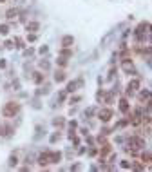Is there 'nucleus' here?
Wrapping results in <instances>:
<instances>
[{
	"label": "nucleus",
	"mask_w": 152,
	"mask_h": 172,
	"mask_svg": "<svg viewBox=\"0 0 152 172\" xmlns=\"http://www.w3.org/2000/svg\"><path fill=\"white\" fill-rule=\"evenodd\" d=\"M49 154H51V152L42 154V156H40V159H38V163H40V165H47V163H49Z\"/></svg>",
	"instance_id": "9"
},
{
	"label": "nucleus",
	"mask_w": 152,
	"mask_h": 172,
	"mask_svg": "<svg viewBox=\"0 0 152 172\" xmlns=\"http://www.w3.org/2000/svg\"><path fill=\"white\" fill-rule=\"evenodd\" d=\"M129 145L134 147V149H139V147H145V141L141 138H130L129 139Z\"/></svg>",
	"instance_id": "3"
},
{
	"label": "nucleus",
	"mask_w": 152,
	"mask_h": 172,
	"mask_svg": "<svg viewBox=\"0 0 152 172\" xmlns=\"http://www.w3.org/2000/svg\"><path fill=\"white\" fill-rule=\"evenodd\" d=\"M11 132H13V127L11 125H2L0 127V134L2 136H11Z\"/></svg>",
	"instance_id": "6"
},
{
	"label": "nucleus",
	"mask_w": 152,
	"mask_h": 172,
	"mask_svg": "<svg viewBox=\"0 0 152 172\" xmlns=\"http://www.w3.org/2000/svg\"><path fill=\"white\" fill-rule=\"evenodd\" d=\"M98 118H100L102 122H111V118H112V109H102L100 112H98Z\"/></svg>",
	"instance_id": "2"
},
{
	"label": "nucleus",
	"mask_w": 152,
	"mask_h": 172,
	"mask_svg": "<svg viewBox=\"0 0 152 172\" xmlns=\"http://www.w3.org/2000/svg\"><path fill=\"white\" fill-rule=\"evenodd\" d=\"M15 42H16V47H20V49L24 47V42H22V38H18V36H16V38H15Z\"/></svg>",
	"instance_id": "20"
},
{
	"label": "nucleus",
	"mask_w": 152,
	"mask_h": 172,
	"mask_svg": "<svg viewBox=\"0 0 152 172\" xmlns=\"http://www.w3.org/2000/svg\"><path fill=\"white\" fill-rule=\"evenodd\" d=\"M121 167L123 168H130V167H132V163H129V161H121Z\"/></svg>",
	"instance_id": "21"
},
{
	"label": "nucleus",
	"mask_w": 152,
	"mask_h": 172,
	"mask_svg": "<svg viewBox=\"0 0 152 172\" xmlns=\"http://www.w3.org/2000/svg\"><path fill=\"white\" fill-rule=\"evenodd\" d=\"M2 2H6V0H0V4H2Z\"/></svg>",
	"instance_id": "25"
},
{
	"label": "nucleus",
	"mask_w": 152,
	"mask_h": 172,
	"mask_svg": "<svg viewBox=\"0 0 152 172\" xmlns=\"http://www.w3.org/2000/svg\"><path fill=\"white\" fill-rule=\"evenodd\" d=\"M123 69H125L127 72H134V67H132V63H129L127 60H125V63H123Z\"/></svg>",
	"instance_id": "12"
},
{
	"label": "nucleus",
	"mask_w": 152,
	"mask_h": 172,
	"mask_svg": "<svg viewBox=\"0 0 152 172\" xmlns=\"http://www.w3.org/2000/svg\"><path fill=\"white\" fill-rule=\"evenodd\" d=\"M145 98H147V100L150 98V92H148V91H143V92H141V94H139V100H141V102H143Z\"/></svg>",
	"instance_id": "18"
},
{
	"label": "nucleus",
	"mask_w": 152,
	"mask_h": 172,
	"mask_svg": "<svg viewBox=\"0 0 152 172\" xmlns=\"http://www.w3.org/2000/svg\"><path fill=\"white\" fill-rule=\"evenodd\" d=\"M60 159H62V154L60 152H51L49 154V163H58Z\"/></svg>",
	"instance_id": "7"
},
{
	"label": "nucleus",
	"mask_w": 152,
	"mask_h": 172,
	"mask_svg": "<svg viewBox=\"0 0 152 172\" xmlns=\"http://www.w3.org/2000/svg\"><path fill=\"white\" fill-rule=\"evenodd\" d=\"M7 33H9V26L2 24V26H0V35H7Z\"/></svg>",
	"instance_id": "16"
},
{
	"label": "nucleus",
	"mask_w": 152,
	"mask_h": 172,
	"mask_svg": "<svg viewBox=\"0 0 152 172\" xmlns=\"http://www.w3.org/2000/svg\"><path fill=\"white\" fill-rule=\"evenodd\" d=\"M72 44H74V38H72L71 35H67V36L62 38V45H63V47H71Z\"/></svg>",
	"instance_id": "5"
},
{
	"label": "nucleus",
	"mask_w": 152,
	"mask_h": 172,
	"mask_svg": "<svg viewBox=\"0 0 152 172\" xmlns=\"http://www.w3.org/2000/svg\"><path fill=\"white\" fill-rule=\"evenodd\" d=\"M138 87H139V80H138V78L130 80V82H129V87H127V92H129V94H132L134 91H138Z\"/></svg>",
	"instance_id": "4"
},
{
	"label": "nucleus",
	"mask_w": 152,
	"mask_h": 172,
	"mask_svg": "<svg viewBox=\"0 0 152 172\" xmlns=\"http://www.w3.org/2000/svg\"><path fill=\"white\" fill-rule=\"evenodd\" d=\"M141 161H143V163H150V152H148V150L141 156Z\"/></svg>",
	"instance_id": "14"
},
{
	"label": "nucleus",
	"mask_w": 152,
	"mask_h": 172,
	"mask_svg": "<svg viewBox=\"0 0 152 172\" xmlns=\"http://www.w3.org/2000/svg\"><path fill=\"white\" fill-rule=\"evenodd\" d=\"M33 80H35L36 83H40V82L43 80V76H42V74H40V72H35V78H33Z\"/></svg>",
	"instance_id": "19"
},
{
	"label": "nucleus",
	"mask_w": 152,
	"mask_h": 172,
	"mask_svg": "<svg viewBox=\"0 0 152 172\" xmlns=\"http://www.w3.org/2000/svg\"><path fill=\"white\" fill-rule=\"evenodd\" d=\"M4 67H6V62H4V60H0V69H4Z\"/></svg>",
	"instance_id": "24"
},
{
	"label": "nucleus",
	"mask_w": 152,
	"mask_h": 172,
	"mask_svg": "<svg viewBox=\"0 0 152 172\" xmlns=\"http://www.w3.org/2000/svg\"><path fill=\"white\" fill-rule=\"evenodd\" d=\"M54 125H63V120H54Z\"/></svg>",
	"instance_id": "23"
},
{
	"label": "nucleus",
	"mask_w": 152,
	"mask_h": 172,
	"mask_svg": "<svg viewBox=\"0 0 152 172\" xmlns=\"http://www.w3.org/2000/svg\"><path fill=\"white\" fill-rule=\"evenodd\" d=\"M18 111H20V105H18V103H15V102H9V103H6V105H4L2 114H4L6 118H11V116H15Z\"/></svg>",
	"instance_id": "1"
},
{
	"label": "nucleus",
	"mask_w": 152,
	"mask_h": 172,
	"mask_svg": "<svg viewBox=\"0 0 152 172\" xmlns=\"http://www.w3.org/2000/svg\"><path fill=\"white\" fill-rule=\"evenodd\" d=\"M58 63H60V65H63V67H65V65H67V60H65V58H60V60H58Z\"/></svg>",
	"instance_id": "22"
},
{
	"label": "nucleus",
	"mask_w": 152,
	"mask_h": 172,
	"mask_svg": "<svg viewBox=\"0 0 152 172\" xmlns=\"http://www.w3.org/2000/svg\"><path fill=\"white\" fill-rule=\"evenodd\" d=\"M40 26L36 24V22H31V24H27V31H36Z\"/></svg>",
	"instance_id": "15"
},
{
	"label": "nucleus",
	"mask_w": 152,
	"mask_h": 172,
	"mask_svg": "<svg viewBox=\"0 0 152 172\" xmlns=\"http://www.w3.org/2000/svg\"><path fill=\"white\" fill-rule=\"evenodd\" d=\"M6 15H7V18H15V16L18 15V11H16V9H9Z\"/></svg>",
	"instance_id": "17"
},
{
	"label": "nucleus",
	"mask_w": 152,
	"mask_h": 172,
	"mask_svg": "<svg viewBox=\"0 0 152 172\" xmlns=\"http://www.w3.org/2000/svg\"><path fill=\"white\" fill-rule=\"evenodd\" d=\"M119 111H121V112H129V111H130V105H129V102H127L125 98L119 102Z\"/></svg>",
	"instance_id": "8"
},
{
	"label": "nucleus",
	"mask_w": 152,
	"mask_h": 172,
	"mask_svg": "<svg viewBox=\"0 0 152 172\" xmlns=\"http://www.w3.org/2000/svg\"><path fill=\"white\" fill-rule=\"evenodd\" d=\"M54 80H56V82H63V80H65V72H63V71H56V74H54Z\"/></svg>",
	"instance_id": "11"
},
{
	"label": "nucleus",
	"mask_w": 152,
	"mask_h": 172,
	"mask_svg": "<svg viewBox=\"0 0 152 172\" xmlns=\"http://www.w3.org/2000/svg\"><path fill=\"white\" fill-rule=\"evenodd\" d=\"M109 152H111V145H109V143H103V147H102V150H100V156L103 158V156L109 154Z\"/></svg>",
	"instance_id": "10"
},
{
	"label": "nucleus",
	"mask_w": 152,
	"mask_h": 172,
	"mask_svg": "<svg viewBox=\"0 0 152 172\" xmlns=\"http://www.w3.org/2000/svg\"><path fill=\"white\" fill-rule=\"evenodd\" d=\"M78 83H80V82H71V83L67 85V91H69V92H74V91H76V85H78Z\"/></svg>",
	"instance_id": "13"
}]
</instances>
